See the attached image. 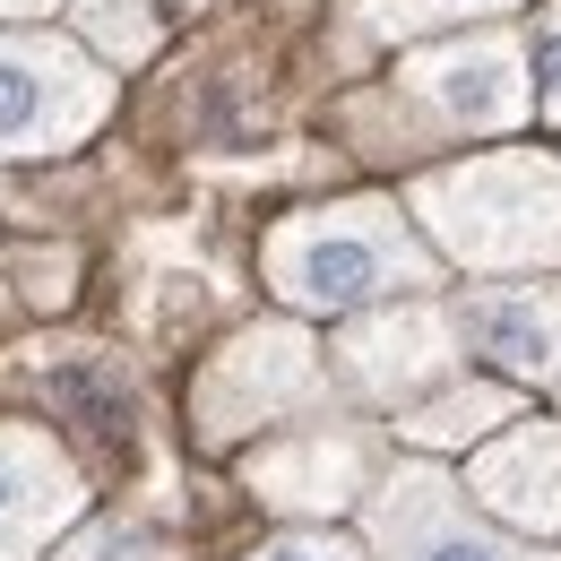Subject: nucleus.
Instances as JSON below:
<instances>
[{"mask_svg":"<svg viewBox=\"0 0 561 561\" xmlns=\"http://www.w3.org/2000/svg\"><path fill=\"white\" fill-rule=\"evenodd\" d=\"M407 216L432 233L440 260L476 277L561 268V164L545 147H492L449 173H423L407 191Z\"/></svg>","mask_w":561,"mask_h":561,"instance_id":"nucleus-2","label":"nucleus"},{"mask_svg":"<svg viewBox=\"0 0 561 561\" xmlns=\"http://www.w3.org/2000/svg\"><path fill=\"white\" fill-rule=\"evenodd\" d=\"M467 501L484 510L492 527H510V536H561V423L545 415H518L501 423L492 440H476V458H467Z\"/></svg>","mask_w":561,"mask_h":561,"instance_id":"nucleus-10","label":"nucleus"},{"mask_svg":"<svg viewBox=\"0 0 561 561\" xmlns=\"http://www.w3.org/2000/svg\"><path fill=\"white\" fill-rule=\"evenodd\" d=\"M449 311L467 354H484L510 389H561V285H476Z\"/></svg>","mask_w":561,"mask_h":561,"instance_id":"nucleus-11","label":"nucleus"},{"mask_svg":"<svg viewBox=\"0 0 561 561\" xmlns=\"http://www.w3.org/2000/svg\"><path fill=\"white\" fill-rule=\"evenodd\" d=\"M242 561H371V553H363V536H346V527H285L268 545H251Z\"/></svg>","mask_w":561,"mask_h":561,"instance_id":"nucleus-16","label":"nucleus"},{"mask_svg":"<svg viewBox=\"0 0 561 561\" xmlns=\"http://www.w3.org/2000/svg\"><path fill=\"white\" fill-rule=\"evenodd\" d=\"M191 0H78V18H87V35L113 53V61H139L147 44L182 18Z\"/></svg>","mask_w":561,"mask_h":561,"instance_id":"nucleus-13","label":"nucleus"},{"mask_svg":"<svg viewBox=\"0 0 561 561\" xmlns=\"http://www.w3.org/2000/svg\"><path fill=\"white\" fill-rule=\"evenodd\" d=\"M501 423H518V389H510V380H467V371H458L449 389L398 407L389 432H398L415 458H440V449H476V440H492Z\"/></svg>","mask_w":561,"mask_h":561,"instance_id":"nucleus-12","label":"nucleus"},{"mask_svg":"<svg viewBox=\"0 0 561 561\" xmlns=\"http://www.w3.org/2000/svg\"><path fill=\"white\" fill-rule=\"evenodd\" d=\"M87 510L78 458L44 423L0 415V561H44Z\"/></svg>","mask_w":561,"mask_h":561,"instance_id":"nucleus-9","label":"nucleus"},{"mask_svg":"<svg viewBox=\"0 0 561 561\" xmlns=\"http://www.w3.org/2000/svg\"><path fill=\"white\" fill-rule=\"evenodd\" d=\"M44 9H61V0H0V18H44Z\"/></svg>","mask_w":561,"mask_h":561,"instance_id":"nucleus-18","label":"nucleus"},{"mask_svg":"<svg viewBox=\"0 0 561 561\" xmlns=\"http://www.w3.org/2000/svg\"><path fill=\"white\" fill-rule=\"evenodd\" d=\"M363 35H423V26H458V18H492V9H518V0H346Z\"/></svg>","mask_w":561,"mask_h":561,"instance_id":"nucleus-14","label":"nucleus"},{"mask_svg":"<svg viewBox=\"0 0 561 561\" xmlns=\"http://www.w3.org/2000/svg\"><path fill=\"white\" fill-rule=\"evenodd\" d=\"M337 389H354L363 407H415L432 389H449L467 371V337H458V311L440 294H398L380 311H354L329 346Z\"/></svg>","mask_w":561,"mask_h":561,"instance_id":"nucleus-7","label":"nucleus"},{"mask_svg":"<svg viewBox=\"0 0 561 561\" xmlns=\"http://www.w3.org/2000/svg\"><path fill=\"white\" fill-rule=\"evenodd\" d=\"M337 407V371L329 346L294 320H260V329H233L225 346L199 363V389H191V440L208 458L251 449L260 432L302 415H329Z\"/></svg>","mask_w":561,"mask_h":561,"instance_id":"nucleus-4","label":"nucleus"},{"mask_svg":"<svg viewBox=\"0 0 561 561\" xmlns=\"http://www.w3.org/2000/svg\"><path fill=\"white\" fill-rule=\"evenodd\" d=\"M44 561H182V553H173L156 527H139V518H87V527H70Z\"/></svg>","mask_w":561,"mask_h":561,"instance_id":"nucleus-15","label":"nucleus"},{"mask_svg":"<svg viewBox=\"0 0 561 561\" xmlns=\"http://www.w3.org/2000/svg\"><path fill=\"white\" fill-rule=\"evenodd\" d=\"M389 467V440L380 423H354V415H302L260 432L251 449H233V476L260 510H277L294 527H337L346 510H363V492L380 484Z\"/></svg>","mask_w":561,"mask_h":561,"instance_id":"nucleus-5","label":"nucleus"},{"mask_svg":"<svg viewBox=\"0 0 561 561\" xmlns=\"http://www.w3.org/2000/svg\"><path fill=\"white\" fill-rule=\"evenodd\" d=\"M527 70H536V104H545V122H561V0L545 9L536 44H527Z\"/></svg>","mask_w":561,"mask_h":561,"instance_id":"nucleus-17","label":"nucleus"},{"mask_svg":"<svg viewBox=\"0 0 561 561\" xmlns=\"http://www.w3.org/2000/svg\"><path fill=\"white\" fill-rule=\"evenodd\" d=\"M536 113V78H527V44L518 35H458L440 53H415L407 70L389 78V95L354 104L363 156H415L432 139H492L518 130Z\"/></svg>","mask_w":561,"mask_h":561,"instance_id":"nucleus-3","label":"nucleus"},{"mask_svg":"<svg viewBox=\"0 0 561 561\" xmlns=\"http://www.w3.org/2000/svg\"><path fill=\"white\" fill-rule=\"evenodd\" d=\"M113 113V78L53 35H0V156H61Z\"/></svg>","mask_w":561,"mask_h":561,"instance_id":"nucleus-8","label":"nucleus"},{"mask_svg":"<svg viewBox=\"0 0 561 561\" xmlns=\"http://www.w3.org/2000/svg\"><path fill=\"white\" fill-rule=\"evenodd\" d=\"M363 553L371 561H561L536 536L492 527L440 458H389L363 492Z\"/></svg>","mask_w":561,"mask_h":561,"instance_id":"nucleus-6","label":"nucleus"},{"mask_svg":"<svg viewBox=\"0 0 561 561\" xmlns=\"http://www.w3.org/2000/svg\"><path fill=\"white\" fill-rule=\"evenodd\" d=\"M268 294L285 311H371L398 294H432L440 285V251L415 233V216L389 199H337V208L285 216L260 251Z\"/></svg>","mask_w":561,"mask_h":561,"instance_id":"nucleus-1","label":"nucleus"}]
</instances>
